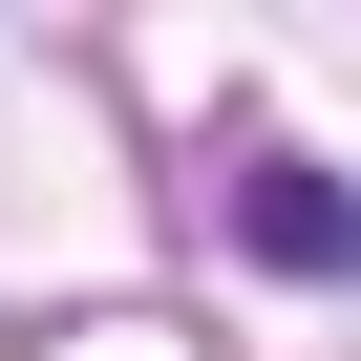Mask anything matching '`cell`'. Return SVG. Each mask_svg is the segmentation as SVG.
<instances>
[{
	"instance_id": "6da1fadb",
	"label": "cell",
	"mask_w": 361,
	"mask_h": 361,
	"mask_svg": "<svg viewBox=\"0 0 361 361\" xmlns=\"http://www.w3.org/2000/svg\"><path fill=\"white\" fill-rule=\"evenodd\" d=\"M234 213H255V255H361V192H298V170H255Z\"/></svg>"
}]
</instances>
